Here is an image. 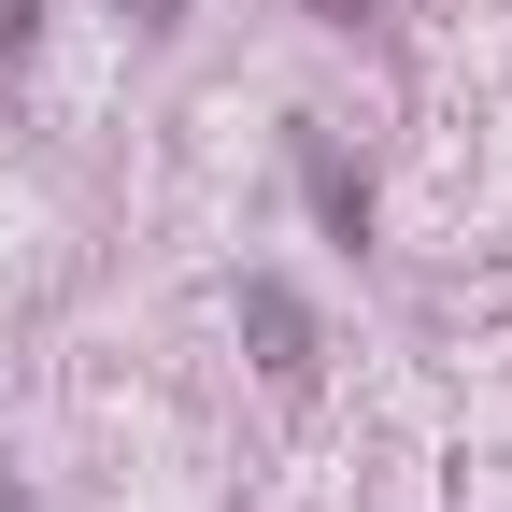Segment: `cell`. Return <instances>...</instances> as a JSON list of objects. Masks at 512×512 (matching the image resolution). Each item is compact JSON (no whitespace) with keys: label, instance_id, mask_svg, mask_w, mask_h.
<instances>
[{"label":"cell","instance_id":"cell-1","mask_svg":"<svg viewBox=\"0 0 512 512\" xmlns=\"http://www.w3.org/2000/svg\"><path fill=\"white\" fill-rule=\"evenodd\" d=\"M242 328H256V356H271V384H313V313L285 285H242Z\"/></svg>","mask_w":512,"mask_h":512},{"label":"cell","instance_id":"cell-2","mask_svg":"<svg viewBox=\"0 0 512 512\" xmlns=\"http://www.w3.org/2000/svg\"><path fill=\"white\" fill-rule=\"evenodd\" d=\"M299 171H313V200H328V228H342V242H370V185H356L328 143H299Z\"/></svg>","mask_w":512,"mask_h":512},{"label":"cell","instance_id":"cell-3","mask_svg":"<svg viewBox=\"0 0 512 512\" xmlns=\"http://www.w3.org/2000/svg\"><path fill=\"white\" fill-rule=\"evenodd\" d=\"M29 15H43V0H0V43H29Z\"/></svg>","mask_w":512,"mask_h":512},{"label":"cell","instance_id":"cell-4","mask_svg":"<svg viewBox=\"0 0 512 512\" xmlns=\"http://www.w3.org/2000/svg\"><path fill=\"white\" fill-rule=\"evenodd\" d=\"M313 15H342V29H356V15H370V0H313Z\"/></svg>","mask_w":512,"mask_h":512}]
</instances>
